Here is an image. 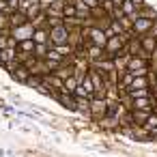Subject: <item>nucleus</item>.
Wrapping results in <instances>:
<instances>
[{"mask_svg":"<svg viewBox=\"0 0 157 157\" xmlns=\"http://www.w3.org/2000/svg\"><path fill=\"white\" fill-rule=\"evenodd\" d=\"M69 35H71V30L67 28V24H65V22H63V24H58V26H54V28H50V41H52V45L69 43Z\"/></svg>","mask_w":157,"mask_h":157,"instance_id":"obj_1","label":"nucleus"},{"mask_svg":"<svg viewBox=\"0 0 157 157\" xmlns=\"http://www.w3.org/2000/svg\"><path fill=\"white\" fill-rule=\"evenodd\" d=\"M84 35H86V39H88V43L99 45V48H105V45H108V39H110V37L105 35V30L99 28V26H93V28L84 30Z\"/></svg>","mask_w":157,"mask_h":157,"instance_id":"obj_2","label":"nucleus"},{"mask_svg":"<svg viewBox=\"0 0 157 157\" xmlns=\"http://www.w3.org/2000/svg\"><path fill=\"white\" fill-rule=\"evenodd\" d=\"M35 30H37V26H35L33 22H26V24H22V26L11 28V37H15L17 43H20V41H28V39L35 37Z\"/></svg>","mask_w":157,"mask_h":157,"instance_id":"obj_3","label":"nucleus"},{"mask_svg":"<svg viewBox=\"0 0 157 157\" xmlns=\"http://www.w3.org/2000/svg\"><path fill=\"white\" fill-rule=\"evenodd\" d=\"M88 110H90V114H93L95 118H105V116H108V110H110V103H108L105 97H93Z\"/></svg>","mask_w":157,"mask_h":157,"instance_id":"obj_4","label":"nucleus"},{"mask_svg":"<svg viewBox=\"0 0 157 157\" xmlns=\"http://www.w3.org/2000/svg\"><path fill=\"white\" fill-rule=\"evenodd\" d=\"M133 75H148L151 71H148V63H146V56H140V54H136V56H131V60H129V67H127Z\"/></svg>","mask_w":157,"mask_h":157,"instance_id":"obj_5","label":"nucleus"},{"mask_svg":"<svg viewBox=\"0 0 157 157\" xmlns=\"http://www.w3.org/2000/svg\"><path fill=\"white\" fill-rule=\"evenodd\" d=\"M153 20H146V17H133V28H131V33L133 35H138V37H142V35H148L151 33V28H153Z\"/></svg>","mask_w":157,"mask_h":157,"instance_id":"obj_6","label":"nucleus"},{"mask_svg":"<svg viewBox=\"0 0 157 157\" xmlns=\"http://www.w3.org/2000/svg\"><path fill=\"white\" fill-rule=\"evenodd\" d=\"M11 75H13V80L15 82H20V84H28V80H30V69L24 65V63H17V65H13L11 67Z\"/></svg>","mask_w":157,"mask_h":157,"instance_id":"obj_7","label":"nucleus"},{"mask_svg":"<svg viewBox=\"0 0 157 157\" xmlns=\"http://www.w3.org/2000/svg\"><path fill=\"white\" fill-rule=\"evenodd\" d=\"M140 45L144 50V56H153L157 52V37H153L151 33L148 35H142L140 37Z\"/></svg>","mask_w":157,"mask_h":157,"instance_id":"obj_8","label":"nucleus"},{"mask_svg":"<svg viewBox=\"0 0 157 157\" xmlns=\"http://www.w3.org/2000/svg\"><path fill=\"white\" fill-rule=\"evenodd\" d=\"M88 58H90V63H97V60H103V58H108V52H105V48H99V45H93V43H88Z\"/></svg>","mask_w":157,"mask_h":157,"instance_id":"obj_9","label":"nucleus"},{"mask_svg":"<svg viewBox=\"0 0 157 157\" xmlns=\"http://www.w3.org/2000/svg\"><path fill=\"white\" fill-rule=\"evenodd\" d=\"M9 22H11V28H15V26H22V24H26V22H30L28 20V15L24 13V11H13L11 15H9Z\"/></svg>","mask_w":157,"mask_h":157,"instance_id":"obj_10","label":"nucleus"},{"mask_svg":"<svg viewBox=\"0 0 157 157\" xmlns=\"http://www.w3.org/2000/svg\"><path fill=\"white\" fill-rule=\"evenodd\" d=\"M35 50H37V43H35V39L20 41V45H17V52H20V54H24V56H33V54H35Z\"/></svg>","mask_w":157,"mask_h":157,"instance_id":"obj_11","label":"nucleus"},{"mask_svg":"<svg viewBox=\"0 0 157 157\" xmlns=\"http://www.w3.org/2000/svg\"><path fill=\"white\" fill-rule=\"evenodd\" d=\"M52 73H56L60 80H67V78L75 75V65H60V67H58V69H54Z\"/></svg>","mask_w":157,"mask_h":157,"instance_id":"obj_12","label":"nucleus"},{"mask_svg":"<svg viewBox=\"0 0 157 157\" xmlns=\"http://www.w3.org/2000/svg\"><path fill=\"white\" fill-rule=\"evenodd\" d=\"M35 43H43V45H50V28H37L35 30Z\"/></svg>","mask_w":157,"mask_h":157,"instance_id":"obj_13","label":"nucleus"},{"mask_svg":"<svg viewBox=\"0 0 157 157\" xmlns=\"http://www.w3.org/2000/svg\"><path fill=\"white\" fill-rule=\"evenodd\" d=\"M58 97V101L65 105V108H69V110H78V101H75V95H69V93H60V95H56Z\"/></svg>","mask_w":157,"mask_h":157,"instance_id":"obj_14","label":"nucleus"},{"mask_svg":"<svg viewBox=\"0 0 157 157\" xmlns=\"http://www.w3.org/2000/svg\"><path fill=\"white\" fill-rule=\"evenodd\" d=\"M78 84H80V78H78V75H71V78L65 80V86H63L60 93H69V95H73L75 88H78Z\"/></svg>","mask_w":157,"mask_h":157,"instance_id":"obj_15","label":"nucleus"},{"mask_svg":"<svg viewBox=\"0 0 157 157\" xmlns=\"http://www.w3.org/2000/svg\"><path fill=\"white\" fill-rule=\"evenodd\" d=\"M151 114H153V110H131V118H133L136 123H140V125H144V121H146Z\"/></svg>","mask_w":157,"mask_h":157,"instance_id":"obj_16","label":"nucleus"},{"mask_svg":"<svg viewBox=\"0 0 157 157\" xmlns=\"http://www.w3.org/2000/svg\"><path fill=\"white\" fill-rule=\"evenodd\" d=\"M127 95H129V99H144V97H151V90L148 88H129Z\"/></svg>","mask_w":157,"mask_h":157,"instance_id":"obj_17","label":"nucleus"},{"mask_svg":"<svg viewBox=\"0 0 157 157\" xmlns=\"http://www.w3.org/2000/svg\"><path fill=\"white\" fill-rule=\"evenodd\" d=\"M121 11H123V15H129L131 20H133V15H138V9H136V5L131 2V0H125V2L121 5Z\"/></svg>","mask_w":157,"mask_h":157,"instance_id":"obj_18","label":"nucleus"},{"mask_svg":"<svg viewBox=\"0 0 157 157\" xmlns=\"http://www.w3.org/2000/svg\"><path fill=\"white\" fill-rule=\"evenodd\" d=\"M63 15H65V20H75V17H78V9H75V5H73V2H65V7H63Z\"/></svg>","mask_w":157,"mask_h":157,"instance_id":"obj_19","label":"nucleus"},{"mask_svg":"<svg viewBox=\"0 0 157 157\" xmlns=\"http://www.w3.org/2000/svg\"><path fill=\"white\" fill-rule=\"evenodd\" d=\"M148 86H151V78L148 75H136L133 78L131 88H148Z\"/></svg>","mask_w":157,"mask_h":157,"instance_id":"obj_20","label":"nucleus"},{"mask_svg":"<svg viewBox=\"0 0 157 157\" xmlns=\"http://www.w3.org/2000/svg\"><path fill=\"white\" fill-rule=\"evenodd\" d=\"M142 127H144V131H157V112H155V110H153V114L144 121Z\"/></svg>","mask_w":157,"mask_h":157,"instance_id":"obj_21","label":"nucleus"},{"mask_svg":"<svg viewBox=\"0 0 157 157\" xmlns=\"http://www.w3.org/2000/svg\"><path fill=\"white\" fill-rule=\"evenodd\" d=\"M52 48H54L60 56H65V58H69V56L75 52V50H73V45H69V43H63V45H52Z\"/></svg>","mask_w":157,"mask_h":157,"instance_id":"obj_22","label":"nucleus"},{"mask_svg":"<svg viewBox=\"0 0 157 157\" xmlns=\"http://www.w3.org/2000/svg\"><path fill=\"white\" fill-rule=\"evenodd\" d=\"M138 15H140V17H146V20H153V22H157V20H155V11H153V9H148V7L140 9V11H138Z\"/></svg>","mask_w":157,"mask_h":157,"instance_id":"obj_23","label":"nucleus"},{"mask_svg":"<svg viewBox=\"0 0 157 157\" xmlns=\"http://www.w3.org/2000/svg\"><path fill=\"white\" fill-rule=\"evenodd\" d=\"M84 2H86L90 9H97V7H101V5H99V0H84Z\"/></svg>","mask_w":157,"mask_h":157,"instance_id":"obj_24","label":"nucleus"},{"mask_svg":"<svg viewBox=\"0 0 157 157\" xmlns=\"http://www.w3.org/2000/svg\"><path fill=\"white\" fill-rule=\"evenodd\" d=\"M131 2H133V5H136V9H138V11H140V9H144V7H146V5H144V0H131Z\"/></svg>","mask_w":157,"mask_h":157,"instance_id":"obj_25","label":"nucleus"},{"mask_svg":"<svg viewBox=\"0 0 157 157\" xmlns=\"http://www.w3.org/2000/svg\"><path fill=\"white\" fill-rule=\"evenodd\" d=\"M151 35H153V37H157V22L153 24V28H151Z\"/></svg>","mask_w":157,"mask_h":157,"instance_id":"obj_26","label":"nucleus"},{"mask_svg":"<svg viewBox=\"0 0 157 157\" xmlns=\"http://www.w3.org/2000/svg\"><path fill=\"white\" fill-rule=\"evenodd\" d=\"M0 65H2V50H0Z\"/></svg>","mask_w":157,"mask_h":157,"instance_id":"obj_27","label":"nucleus"},{"mask_svg":"<svg viewBox=\"0 0 157 157\" xmlns=\"http://www.w3.org/2000/svg\"><path fill=\"white\" fill-rule=\"evenodd\" d=\"M26 2H39V0H26Z\"/></svg>","mask_w":157,"mask_h":157,"instance_id":"obj_28","label":"nucleus"},{"mask_svg":"<svg viewBox=\"0 0 157 157\" xmlns=\"http://www.w3.org/2000/svg\"><path fill=\"white\" fill-rule=\"evenodd\" d=\"M155 78H157V67H155Z\"/></svg>","mask_w":157,"mask_h":157,"instance_id":"obj_29","label":"nucleus"},{"mask_svg":"<svg viewBox=\"0 0 157 157\" xmlns=\"http://www.w3.org/2000/svg\"><path fill=\"white\" fill-rule=\"evenodd\" d=\"M155 90H157V82H155Z\"/></svg>","mask_w":157,"mask_h":157,"instance_id":"obj_30","label":"nucleus"},{"mask_svg":"<svg viewBox=\"0 0 157 157\" xmlns=\"http://www.w3.org/2000/svg\"><path fill=\"white\" fill-rule=\"evenodd\" d=\"M101 2H103V0H99V5H101Z\"/></svg>","mask_w":157,"mask_h":157,"instance_id":"obj_31","label":"nucleus"},{"mask_svg":"<svg viewBox=\"0 0 157 157\" xmlns=\"http://www.w3.org/2000/svg\"><path fill=\"white\" fill-rule=\"evenodd\" d=\"M0 37H2V33H0Z\"/></svg>","mask_w":157,"mask_h":157,"instance_id":"obj_32","label":"nucleus"}]
</instances>
